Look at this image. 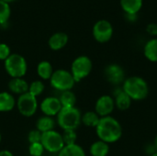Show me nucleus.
Listing matches in <instances>:
<instances>
[{
  "mask_svg": "<svg viewBox=\"0 0 157 156\" xmlns=\"http://www.w3.org/2000/svg\"><path fill=\"white\" fill-rule=\"evenodd\" d=\"M50 84L54 89L63 92L71 90L75 86V81L71 72L63 69H59L53 71V74L50 78Z\"/></svg>",
  "mask_w": 157,
  "mask_h": 156,
  "instance_id": "423d86ee",
  "label": "nucleus"
},
{
  "mask_svg": "<svg viewBox=\"0 0 157 156\" xmlns=\"http://www.w3.org/2000/svg\"><path fill=\"white\" fill-rule=\"evenodd\" d=\"M0 156H14L13 154L10 152V151H7V150H2L0 151Z\"/></svg>",
  "mask_w": 157,
  "mask_h": 156,
  "instance_id": "473e14b6",
  "label": "nucleus"
},
{
  "mask_svg": "<svg viewBox=\"0 0 157 156\" xmlns=\"http://www.w3.org/2000/svg\"><path fill=\"white\" fill-rule=\"evenodd\" d=\"M104 75L109 83L116 86L122 85L126 79L124 69L117 63H111L106 66L104 70Z\"/></svg>",
  "mask_w": 157,
  "mask_h": 156,
  "instance_id": "9d476101",
  "label": "nucleus"
},
{
  "mask_svg": "<svg viewBox=\"0 0 157 156\" xmlns=\"http://www.w3.org/2000/svg\"><path fill=\"white\" fill-rule=\"evenodd\" d=\"M113 98L115 102V108H117L121 111H125L129 109L132 106V100L130 97L123 91L121 86H117V88L113 91Z\"/></svg>",
  "mask_w": 157,
  "mask_h": 156,
  "instance_id": "ddd939ff",
  "label": "nucleus"
},
{
  "mask_svg": "<svg viewBox=\"0 0 157 156\" xmlns=\"http://www.w3.org/2000/svg\"><path fill=\"white\" fill-rule=\"evenodd\" d=\"M113 27L107 19H100L95 23L92 29L94 39L99 43H106L109 41L113 36Z\"/></svg>",
  "mask_w": 157,
  "mask_h": 156,
  "instance_id": "1a4fd4ad",
  "label": "nucleus"
},
{
  "mask_svg": "<svg viewBox=\"0 0 157 156\" xmlns=\"http://www.w3.org/2000/svg\"><path fill=\"white\" fill-rule=\"evenodd\" d=\"M41 132L39 131L37 129L36 130H32L29 132L28 135V141L30 143H40L41 140Z\"/></svg>",
  "mask_w": 157,
  "mask_h": 156,
  "instance_id": "c85d7f7f",
  "label": "nucleus"
},
{
  "mask_svg": "<svg viewBox=\"0 0 157 156\" xmlns=\"http://www.w3.org/2000/svg\"><path fill=\"white\" fill-rule=\"evenodd\" d=\"M44 89H45L44 83L40 80H35L30 83V85L29 86V93L37 97L42 94Z\"/></svg>",
  "mask_w": 157,
  "mask_h": 156,
  "instance_id": "a878e982",
  "label": "nucleus"
},
{
  "mask_svg": "<svg viewBox=\"0 0 157 156\" xmlns=\"http://www.w3.org/2000/svg\"><path fill=\"white\" fill-rule=\"evenodd\" d=\"M126 16V18H127V20H129V21H132V22H133V21H136L137 20V15H135V14H125Z\"/></svg>",
  "mask_w": 157,
  "mask_h": 156,
  "instance_id": "2f4dec72",
  "label": "nucleus"
},
{
  "mask_svg": "<svg viewBox=\"0 0 157 156\" xmlns=\"http://www.w3.org/2000/svg\"><path fill=\"white\" fill-rule=\"evenodd\" d=\"M89 153L92 156H107L109 153V144L98 140L91 144Z\"/></svg>",
  "mask_w": 157,
  "mask_h": 156,
  "instance_id": "6ab92c4d",
  "label": "nucleus"
},
{
  "mask_svg": "<svg viewBox=\"0 0 157 156\" xmlns=\"http://www.w3.org/2000/svg\"><path fill=\"white\" fill-rule=\"evenodd\" d=\"M37 73L42 80H50L52 74H53V68L52 63L48 61H42L39 63L37 66Z\"/></svg>",
  "mask_w": 157,
  "mask_h": 156,
  "instance_id": "4be33fe9",
  "label": "nucleus"
},
{
  "mask_svg": "<svg viewBox=\"0 0 157 156\" xmlns=\"http://www.w3.org/2000/svg\"><path fill=\"white\" fill-rule=\"evenodd\" d=\"M96 132L100 141L107 143H114L122 136V127L118 120L111 116L100 118L96 127Z\"/></svg>",
  "mask_w": 157,
  "mask_h": 156,
  "instance_id": "f257e3e1",
  "label": "nucleus"
},
{
  "mask_svg": "<svg viewBox=\"0 0 157 156\" xmlns=\"http://www.w3.org/2000/svg\"><path fill=\"white\" fill-rule=\"evenodd\" d=\"M144 54L148 61L157 63V38H153L145 43Z\"/></svg>",
  "mask_w": 157,
  "mask_h": 156,
  "instance_id": "a211bd4d",
  "label": "nucleus"
},
{
  "mask_svg": "<svg viewBox=\"0 0 157 156\" xmlns=\"http://www.w3.org/2000/svg\"><path fill=\"white\" fill-rule=\"evenodd\" d=\"M10 48L6 43H0V61H5L10 56Z\"/></svg>",
  "mask_w": 157,
  "mask_h": 156,
  "instance_id": "c756f323",
  "label": "nucleus"
},
{
  "mask_svg": "<svg viewBox=\"0 0 157 156\" xmlns=\"http://www.w3.org/2000/svg\"><path fill=\"white\" fill-rule=\"evenodd\" d=\"M44 147L40 143H30L29 147V152L31 156H41L44 152Z\"/></svg>",
  "mask_w": 157,
  "mask_h": 156,
  "instance_id": "cd10ccee",
  "label": "nucleus"
},
{
  "mask_svg": "<svg viewBox=\"0 0 157 156\" xmlns=\"http://www.w3.org/2000/svg\"><path fill=\"white\" fill-rule=\"evenodd\" d=\"M1 140H2V136H1V133H0V143H1Z\"/></svg>",
  "mask_w": 157,
  "mask_h": 156,
  "instance_id": "e433bc0d",
  "label": "nucleus"
},
{
  "mask_svg": "<svg viewBox=\"0 0 157 156\" xmlns=\"http://www.w3.org/2000/svg\"><path fill=\"white\" fill-rule=\"evenodd\" d=\"M40 143L44 147L45 151L52 154H58L64 147L62 134L54 130L43 132L41 134Z\"/></svg>",
  "mask_w": 157,
  "mask_h": 156,
  "instance_id": "0eeeda50",
  "label": "nucleus"
},
{
  "mask_svg": "<svg viewBox=\"0 0 157 156\" xmlns=\"http://www.w3.org/2000/svg\"><path fill=\"white\" fill-rule=\"evenodd\" d=\"M115 109V102L112 96L103 95L98 98L95 105V111L100 117L110 116Z\"/></svg>",
  "mask_w": 157,
  "mask_h": 156,
  "instance_id": "9b49d317",
  "label": "nucleus"
},
{
  "mask_svg": "<svg viewBox=\"0 0 157 156\" xmlns=\"http://www.w3.org/2000/svg\"><path fill=\"white\" fill-rule=\"evenodd\" d=\"M68 43V35L64 32H56L48 40V45L52 51H59Z\"/></svg>",
  "mask_w": 157,
  "mask_h": 156,
  "instance_id": "2eb2a0df",
  "label": "nucleus"
},
{
  "mask_svg": "<svg viewBox=\"0 0 157 156\" xmlns=\"http://www.w3.org/2000/svg\"><path fill=\"white\" fill-rule=\"evenodd\" d=\"M2 1H5V2H6V3H11V2H14L15 0H2Z\"/></svg>",
  "mask_w": 157,
  "mask_h": 156,
  "instance_id": "f704fd0d",
  "label": "nucleus"
},
{
  "mask_svg": "<svg viewBox=\"0 0 157 156\" xmlns=\"http://www.w3.org/2000/svg\"><path fill=\"white\" fill-rule=\"evenodd\" d=\"M100 120V117L96 113V111H86L82 115L81 123H83L86 127L95 128L98 126Z\"/></svg>",
  "mask_w": 157,
  "mask_h": 156,
  "instance_id": "5701e85b",
  "label": "nucleus"
},
{
  "mask_svg": "<svg viewBox=\"0 0 157 156\" xmlns=\"http://www.w3.org/2000/svg\"><path fill=\"white\" fill-rule=\"evenodd\" d=\"M17 108L18 112L24 117H32L38 109L37 97L29 92L20 95L17 100Z\"/></svg>",
  "mask_w": 157,
  "mask_h": 156,
  "instance_id": "6e6552de",
  "label": "nucleus"
},
{
  "mask_svg": "<svg viewBox=\"0 0 157 156\" xmlns=\"http://www.w3.org/2000/svg\"><path fill=\"white\" fill-rule=\"evenodd\" d=\"M146 31L149 35L153 36V37H156L157 36V24L156 23H150L147 25L146 27Z\"/></svg>",
  "mask_w": 157,
  "mask_h": 156,
  "instance_id": "7c9ffc66",
  "label": "nucleus"
},
{
  "mask_svg": "<svg viewBox=\"0 0 157 156\" xmlns=\"http://www.w3.org/2000/svg\"><path fill=\"white\" fill-rule=\"evenodd\" d=\"M154 146H155V151L157 152V135L155 136V141H154Z\"/></svg>",
  "mask_w": 157,
  "mask_h": 156,
  "instance_id": "72a5a7b5",
  "label": "nucleus"
},
{
  "mask_svg": "<svg viewBox=\"0 0 157 156\" xmlns=\"http://www.w3.org/2000/svg\"><path fill=\"white\" fill-rule=\"evenodd\" d=\"M93 68L92 61L89 57L86 55H81L75 58L71 64V74L75 81V83L87 77Z\"/></svg>",
  "mask_w": 157,
  "mask_h": 156,
  "instance_id": "39448f33",
  "label": "nucleus"
},
{
  "mask_svg": "<svg viewBox=\"0 0 157 156\" xmlns=\"http://www.w3.org/2000/svg\"><path fill=\"white\" fill-rule=\"evenodd\" d=\"M57 123L64 130H74L75 131L81 124L82 114L81 111L76 107L71 108H62L61 111L58 113Z\"/></svg>",
  "mask_w": 157,
  "mask_h": 156,
  "instance_id": "7ed1b4c3",
  "label": "nucleus"
},
{
  "mask_svg": "<svg viewBox=\"0 0 157 156\" xmlns=\"http://www.w3.org/2000/svg\"><path fill=\"white\" fill-rule=\"evenodd\" d=\"M144 0H121V6L125 14H135L142 9Z\"/></svg>",
  "mask_w": 157,
  "mask_h": 156,
  "instance_id": "f3484780",
  "label": "nucleus"
},
{
  "mask_svg": "<svg viewBox=\"0 0 157 156\" xmlns=\"http://www.w3.org/2000/svg\"><path fill=\"white\" fill-rule=\"evenodd\" d=\"M17 101L14 96L8 92H0V112H9L14 109Z\"/></svg>",
  "mask_w": 157,
  "mask_h": 156,
  "instance_id": "dca6fc26",
  "label": "nucleus"
},
{
  "mask_svg": "<svg viewBox=\"0 0 157 156\" xmlns=\"http://www.w3.org/2000/svg\"><path fill=\"white\" fill-rule=\"evenodd\" d=\"M121 87L132 101H142L149 95V86L141 76H130L126 78Z\"/></svg>",
  "mask_w": 157,
  "mask_h": 156,
  "instance_id": "f03ea898",
  "label": "nucleus"
},
{
  "mask_svg": "<svg viewBox=\"0 0 157 156\" xmlns=\"http://www.w3.org/2000/svg\"><path fill=\"white\" fill-rule=\"evenodd\" d=\"M54 127H55V121L52 119V117L42 116L36 122V129L41 133L52 131L54 130Z\"/></svg>",
  "mask_w": 157,
  "mask_h": 156,
  "instance_id": "aec40b11",
  "label": "nucleus"
},
{
  "mask_svg": "<svg viewBox=\"0 0 157 156\" xmlns=\"http://www.w3.org/2000/svg\"><path fill=\"white\" fill-rule=\"evenodd\" d=\"M58 156H86V152L82 146L75 143L72 145H64L58 153Z\"/></svg>",
  "mask_w": 157,
  "mask_h": 156,
  "instance_id": "412c9836",
  "label": "nucleus"
},
{
  "mask_svg": "<svg viewBox=\"0 0 157 156\" xmlns=\"http://www.w3.org/2000/svg\"><path fill=\"white\" fill-rule=\"evenodd\" d=\"M58 98H59L63 108L75 107L76 97H75V94L72 90H67V91L62 92L60 97H58Z\"/></svg>",
  "mask_w": 157,
  "mask_h": 156,
  "instance_id": "b1692460",
  "label": "nucleus"
},
{
  "mask_svg": "<svg viewBox=\"0 0 157 156\" xmlns=\"http://www.w3.org/2000/svg\"><path fill=\"white\" fill-rule=\"evenodd\" d=\"M62 137L64 145H72L76 143L77 134L74 130H64L63 132L62 133Z\"/></svg>",
  "mask_w": 157,
  "mask_h": 156,
  "instance_id": "bb28decb",
  "label": "nucleus"
},
{
  "mask_svg": "<svg viewBox=\"0 0 157 156\" xmlns=\"http://www.w3.org/2000/svg\"><path fill=\"white\" fill-rule=\"evenodd\" d=\"M150 156H157V152L156 153H155L154 154H152V155H150Z\"/></svg>",
  "mask_w": 157,
  "mask_h": 156,
  "instance_id": "c9c22d12",
  "label": "nucleus"
},
{
  "mask_svg": "<svg viewBox=\"0 0 157 156\" xmlns=\"http://www.w3.org/2000/svg\"><path fill=\"white\" fill-rule=\"evenodd\" d=\"M62 108L63 107L61 105L59 98L55 97H45L40 105V108L41 112L44 114V116H48V117L57 116L58 113L61 111Z\"/></svg>",
  "mask_w": 157,
  "mask_h": 156,
  "instance_id": "f8f14e48",
  "label": "nucleus"
},
{
  "mask_svg": "<svg viewBox=\"0 0 157 156\" xmlns=\"http://www.w3.org/2000/svg\"><path fill=\"white\" fill-rule=\"evenodd\" d=\"M11 14V8L8 3L0 0V25L7 23Z\"/></svg>",
  "mask_w": 157,
  "mask_h": 156,
  "instance_id": "393cba45",
  "label": "nucleus"
},
{
  "mask_svg": "<svg viewBox=\"0 0 157 156\" xmlns=\"http://www.w3.org/2000/svg\"><path fill=\"white\" fill-rule=\"evenodd\" d=\"M29 85L25 79H23V77L11 78V80L7 84L9 91L13 94H17L19 96L29 92Z\"/></svg>",
  "mask_w": 157,
  "mask_h": 156,
  "instance_id": "4468645a",
  "label": "nucleus"
},
{
  "mask_svg": "<svg viewBox=\"0 0 157 156\" xmlns=\"http://www.w3.org/2000/svg\"><path fill=\"white\" fill-rule=\"evenodd\" d=\"M4 66L6 72L11 76V78L23 77L28 71L26 59L18 53L10 54V56L4 61Z\"/></svg>",
  "mask_w": 157,
  "mask_h": 156,
  "instance_id": "20e7f679",
  "label": "nucleus"
}]
</instances>
